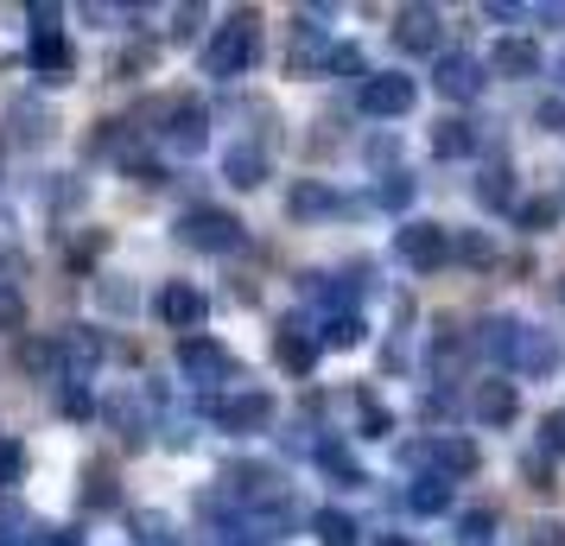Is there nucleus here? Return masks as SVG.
<instances>
[{
    "mask_svg": "<svg viewBox=\"0 0 565 546\" xmlns=\"http://www.w3.org/2000/svg\"><path fill=\"white\" fill-rule=\"evenodd\" d=\"M260 64V20L255 13H230L223 26H210L204 52H198V71L210 83H230V77H248Z\"/></svg>",
    "mask_w": 565,
    "mask_h": 546,
    "instance_id": "obj_1",
    "label": "nucleus"
},
{
    "mask_svg": "<svg viewBox=\"0 0 565 546\" xmlns=\"http://www.w3.org/2000/svg\"><path fill=\"white\" fill-rule=\"evenodd\" d=\"M401 464L419 470V477H438V483H463L483 470V445L463 439V432H426V439L401 445Z\"/></svg>",
    "mask_w": 565,
    "mask_h": 546,
    "instance_id": "obj_2",
    "label": "nucleus"
},
{
    "mask_svg": "<svg viewBox=\"0 0 565 546\" xmlns=\"http://www.w3.org/2000/svg\"><path fill=\"white\" fill-rule=\"evenodd\" d=\"M172 229H179V242L198 248V255H235V248H248V223L223 204H191Z\"/></svg>",
    "mask_w": 565,
    "mask_h": 546,
    "instance_id": "obj_3",
    "label": "nucleus"
},
{
    "mask_svg": "<svg viewBox=\"0 0 565 546\" xmlns=\"http://www.w3.org/2000/svg\"><path fill=\"white\" fill-rule=\"evenodd\" d=\"M210 419L223 426V432H235V439H255V432H267L274 419H280V400L267 388H230L210 400Z\"/></svg>",
    "mask_w": 565,
    "mask_h": 546,
    "instance_id": "obj_4",
    "label": "nucleus"
},
{
    "mask_svg": "<svg viewBox=\"0 0 565 546\" xmlns=\"http://www.w3.org/2000/svg\"><path fill=\"white\" fill-rule=\"evenodd\" d=\"M306 292L318 299V306H331V312H356L362 299L375 292V260H343V267H331V274H306Z\"/></svg>",
    "mask_w": 565,
    "mask_h": 546,
    "instance_id": "obj_5",
    "label": "nucleus"
},
{
    "mask_svg": "<svg viewBox=\"0 0 565 546\" xmlns=\"http://www.w3.org/2000/svg\"><path fill=\"white\" fill-rule=\"evenodd\" d=\"M103 419L121 432L128 451H140V445H153V432H159V394L153 388H115L108 407H103Z\"/></svg>",
    "mask_w": 565,
    "mask_h": 546,
    "instance_id": "obj_6",
    "label": "nucleus"
},
{
    "mask_svg": "<svg viewBox=\"0 0 565 546\" xmlns=\"http://www.w3.org/2000/svg\"><path fill=\"white\" fill-rule=\"evenodd\" d=\"M179 368L198 382V388H223V394H230V382H248V368L235 363V350L216 343V338H184L179 343Z\"/></svg>",
    "mask_w": 565,
    "mask_h": 546,
    "instance_id": "obj_7",
    "label": "nucleus"
},
{
    "mask_svg": "<svg viewBox=\"0 0 565 546\" xmlns=\"http://www.w3.org/2000/svg\"><path fill=\"white\" fill-rule=\"evenodd\" d=\"M394 260L413 267V274H433L451 260V229L445 223H426V216H407L401 229H394Z\"/></svg>",
    "mask_w": 565,
    "mask_h": 546,
    "instance_id": "obj_8",
    "label": "nucleus"
},
{
    "mask_svg": "<svg viewBox=\"0 0 565 546\" xmlns=\"http://www.w3.org/2000/svg\"><path fill=\"white\" fill-rule=\"evenodd\" d=\"M413 103H419V83L407 71H369L356 89V108L369 121H401V115H413Z\"/></svg>",
    "mask_w": 565,
    "mask_h": 546,
    "instance_id": "obj_9",
    "label": "nucleus"
},
{
    "mask_svg": "<svg viewBox=\"0 0 565 546\" xmlns=\"http://www.w3.org/2000/svg\"><path fill=\"white\" fill-rule=\"evenodd\" d=\"M52 350H57V375H64V382H89L108 356V338L96 324H64L52 338Z\"/></svg>",
    "mask_w": 565,
    "mask_h": 546,
    "instance_id": "obj_10",
    "label": "nucleus"
},
{
    "mask_svg": "<svg viewBox=\"0 0 565 546\" xmlns=\"http://www.w3.org/2000/svg\"><path fill=\"white\" fill-rule=\"evenodd\" d=\"M159 140L172 147V153H204L210 147V108L198 96H179V103L159 108Z\"/></svg>",
    "mask_w": 565,
    "mask_h": 546,
    "instance_id": "obj_11",
    "label": "nucleus"
},
{
    "mask_svg": "<svg viewBox=\"0 0 565 546\" xmlns=\"http://www.w3.org/2000/svg\"><path fill=\"white\" fill-rule=\"evenodd\" d=\"M26 64H32V77L45 83V89H64V83L77 77V52H71V39H64L57 26H32Z\"/></svg>",
    "mask_w": 565,
    "mask_h": 546,
    "instance_id": "obj_12",
    "label": "nucleus"
},
{
    "mask_svg": "<svg viewBox=\"0 0 565 546\" xmlns=\"http://www.w3.org/2000/svg\"><path fill=\"white\" fill-rule=\"evenodd\" d=\"M509 368L527 375V382H546L559 368V331H540V324H521L514 331V350H509Z\"/></svg>",
    "mask_w": 565,
    "mask_h": 546,
    "instance_id": "obj_13",
    "label": "nucleus"
},
{
    "mask_svg": "<svg viewBox=\"0 0 565 546\" xmlns=\"http://www.w3.org/2000/svg\"><path fill=\"white\" fill-rule=\"evenodd\" d=\"M433 89L445 96V103H477V96H483V64H477L470 52H438Z\"/></svg>",
    "mask_w": 565,
    "mask_h": 546,
    "instance_id": "obj_14",
    "label": "nucleus"
},
{
    "mask_svg": "<svg viewBox=\"0 0 565 546\" xmlns=\"http://www.w3.org/2000/svg\"><path fill=\"white\" fill-rule=\"evenodd\" d=\"M267 172H274V153H267L260 140H235V147H223V184H230V191H260Z\"/></svg>",
    "mask_w": 565,
    "mask_h": 546,
    "instance_id": "obj_15",
    "label": "nucleus"
},
{
    "mask_svg": "<svg viewBox=\"0 0 565 546\" xmlns=\"http://www.w3.org/2000/svg\"><path fill=\"white\" fill-rule=\"evenodd\" d=\"M438 39H445V20H438V7H401L394 13V45L413 57L438 52Z\"/></svg>",
    "mask_w": 565,
    "mask_h": 546,
    "instance_id": "obj_16",
    "label": "nucleus"
},
{
    "mask_svg": "<svg viewBox=\"0 0 565 546\" xmlns=\"http://www.w3.org/2000/svg\"><path fill=\"white\" fill-rule=\"evenodd\" d=\"M318 356H324V350H318V338H311L299 318H286L280 331H274V363H280L286 375H299V382H306L311 368H318Z\"/></svg>",
    "mask_w": 565,
    "mask_h": 546,
    "instance_id": "obj_17",
    "label": "nucleus"
},
{
    "mask_svg": "<svg viewBox=\"0 0 565 546\" xmlns=\"http://www.w3.org/2000/svg\"><path fill=\"white\" fill-rule=\"evenodd\" d=\"M470 414H477V426H514V414H521V388H514V382H477Z\"/></svg>",
    "mask_w": 565,
    "mask_h": 546,
    "instance_id": "obj_18",
    "label": "nucleus"
},
{
    "mask_svg": "<svg viewBox=\"0 0 565 546\" xmlns=\"http://www.w3.org/2000/svg\"><path fill=\"white\" fill-rule=\"evenodd\" d=\"M343 197H337L324 179H306V184H292V197H286V216L292 223H318V216H343Z\"/></svg>",
    "mask_w": 565,
    "mask_h": 546,
    "instance_id": "obj_19",
    "label": "nucleus"
},
{
    "mask_svg": "<svg viewBox=\"0 0 565 546\" xmlns=\"http://www.w3.org/2000/svg\"><path fill=\"white\" fill-rule=\"evenodd\" d=\"M7 121H13V140H20V147H45V140H52V108L39 103V96H13V103H7Z\"/></svg>",
    "mask_w": 565,
    "mask_h": 546,
    "instance_id": "obj_20",
    "label": "nucleus"
},
{
    "mask_svg": "<svg viewBox=\"0 0 565 546\" xmlns=\"http://www.w3.org/2000/svg\"><path fill=\"white\" fill-rule=\"evenodd\" d=\"M489 71L495 77H509V83H521V77H540V45L534 39H495V52H489Z\"/></svg>",
    "mask_w": 565,
    "mask_h": 546,
    "instance_id": "obj_21",
    "label": "nucleus"
},
{
    "mask_svg": "<svg viewBox=\"0 0 565 546\" xmlns=\"http://www.w3.org/2000/svg\"><path fill=\"white\" fill-rule=\"evenodd\" d=\"M204 312H210V299L198 287H184V280H166V287H159V318H166L172 331H191Z\"/></svg>",
    "mask_w": 565,
    "mask_h": 546,
    "instance_id": "obj_22",
    "label": "nucleus"
},
{
    "mask_svg": "<svg viewBox=\"0 0 565 546\" xmlns=\"http://www.w3.org/2000/svg\"><path fill=\"white\" fill-rule=\"evenodd\" d=\"M83 508H89V515H103V508H115V502H121V477H115V464H108V458H89V464H83Z\"/></svg>",
    "mask_w": 565,
    "mask_h": 546,
    "instance_id": "obj_23",
    "label": "nucleus"
},
{
    "mask_svg": "<svg viewBox=\"0 0 565 546\" xmlns=\"http://www.w3.org/2000/svg\"><path fill=\"white\" fill-rule=\"evenodd\" d=\"M39 527L45 521L32 515L20 495H0V546H39Z\"/></svg>",
    "mask_w": 565,
    "mask_h": 546,
    "instance_id": "obj_24",
    "label": "nucleus"
},
{
    "mask_svg": "<svg viewBox=\"0 0 565 546\" xmlns=\"http://www.w3.org/2000/svg\"><path fill=\"white\" fill-rule=\"evenodd\" d=\"M477 140H483V133H477V121L445 115V121L433 128V159H470V153H477Z\"/></svg>",
    "mask_w": 565,
    "mask_h": 546,
    "instance_id": "obj_25",
    "label": "nucleus"
},
{
    "mask_svg": "<svg viewBox=\"0 0 565 546\" xmlns=\"http://www.w3.org/2000/svg\"><path fill=\"white\" fill-rule=\"evenodd\" d=\"M311 464L324 470L337 490H362V483H369V477H362V464L350 458V451H343V439H324L318 451H311Z\"/></svg>",
    "mask_w": 565,
    "mask_h": 546,
    "instance_id": "obj_26",
    "label": "nucleus"
},
{
    "mask_svg": "<svg viewBox=\"0 0 565 546\" xmlns=\"http://www.w3.org/2000/svg\"><path fill=\"white\" fill-rule=\"evenodd\" d=\"M311 540L318 546H362V527L343 508H311Z\"/></svg>",
    "mask_w": 565,
    "mask_h": 546,
    "instance_id": "obj_27",
    "label": "nucleus"
},
{
    "mask_svg": "<svg viewBox=\"0 0 565 546\" xmlns=\"http://www.w3.org/2000/svg\"><path fill=\"white\" fill-rule=\"evenodd\" d=\"M128 527H134V546H184V540H179V527L159 515V508H134Z\"/></svg>",
    "mask_w": 565,
    "mask_h": 546,
    "instance_id": "obj_28",
    "label": "nucleus"
},
{
    "mask_svg": "<svg viewBox=\"0 0 565 546\" xmlns=\"http://www.w3.org/2000/svg\"><path fill=\"white\" fill-rule=\"evenodd\" d=\"M401 502H407L413 515H445V508H451V483H438V477H413Z\"/></svg>",
    "mask_w": 565,
    "mask_h": 546,
    "instance_id": "obj_29",
    "label": "nucleus"
},
{
    "mask_svg": "<svg viewBox=\"0 0 565 546\" xmlns=\"http://www.w3.org/2000/svg\"><path fill=\"white\" fill-rule=\"evenodd\" d=\"M495 534H502V515H495V508L458 515V546H495Z\"/></svg>",
    "mask_w": 565,
    "mask_h": 546,
    "instance_id": "obj_30",
    "label": "nucleus"
},
{
    "mask_svg": "<svg viewBox=\"0 0 565 546\" xmlns=\"http://www.w3.org/2000/svg\"><path fill=\"white\" fill-rule=\"evenodd\" d=\"M362 331H369V324H362L356 312H331V318H324V338H318V350H356Z\"/></svg>",
    "mask_w": 565,
    "mask_h": 546,
    "instance_id": "obj_31",
    "label": "nucleus"
},
{
    "mask_svg": "<svg viewBox=\"0 0 565 546\" xmlns=\"http://www.w3.org/2000/svg\"><path fill=\"white\" fill-rule=\"evenodd\" d=\"M509 216H514V229L540 235V229H553V223H559V197H527V204H514Z\"/></svg>",
    "mask_w": 565,
    "mask_h": 546,
    "instance_id": "obj_32",
    "label": "nucleus"
},
{
    "mask_svg": "<svg viewBox=\"0 0 565 546\" xmlns=\"http://www.w3.org/2000/svg\"><path fill=\"white\" fill-rule=\"evenodd\" d=\"M26 464H32L26 445H20V439H0V495H13L20 483H26Z\"/></svg>",
    "mask_w": 565,
    "mask_h": 546,
    "instance_id": "obj_33",
    "label": "nucleus"
},
{
    "mask_svg": "<svg viewBox=\"0 0 565 546\" xmlns=\"http://www.w3.org/2000/svg\"><path fill=\"white\" fill-rule=\"evenodd\" d=\"M318 77H369V64H362V45H343L337 39L331 52H324V71Z\"/></svg>",
    "mask_w": 565,
    "mask_h": 546,
    "instance_id": "obj_34",
    "label": "nucleus"
},
{
    "mask_svg": "<svg viewBox=\"0 0 565 546\" xmlns=\"http://www.w3.org/2000/svg\"><path fill=\"white\" fill-rule=\"evenodd\" d=\"M477 197L489 210H514V191H509V165H483V179H477Z\"/></svg>",
    "mask_w": 565,
    "mask_h": 546,
    "instance_id": "obj_35",
    "label": "nucleus"
},
{
    "mask_svg": "<svg viewBox=\"0 0 565 546\" xmlns=\"http://www.w3.org/2000/svg\"><path fill=\"white\" fill-rule=\"evenodd\" d=\"M20 331H26V292L0 287V338H20Z\"/></svg>",
    "mask_w": 565,
    "mask_h": 546,
    "instance_id": "obj_36",
    "label": "nucleus"
},
{
    "mask_svg": "<svg viewBox=\"0 0 565 546\" xmlns=\"http://www.w3.org/2000/svg\"><path fill=\"white\" fill-rule=\"evenodd\" d=\"M356 419H362V439H387V426H394V414L375 394H356Z\"/></svg>",
    "mask_w": 565,
    "mask_h": 546,
    "instance_id": "obj_37",
    "label": "nucleus"
},
{
    "mask_svg": "<svg viewBox=\"0 0 565 546\" xmlns=\"http://www.w3.org/2000/svg\"><path fill=\"white\" fill-rule=\"evenodd\" d=\"M489 235H477V229H463V235H451V260H470V267H489Z\"/></svg>",
    "mask_w": 565,
    "mask_h": 546,
    "instance_id": "obj_38",
    "label": "nucleus"
},
{
    "mask_svg": "<svg viewBox=\"0 0 565 546\" xmlns=\"http://www.w3.org/2000/svg\"><path fill=\"white\" fill-rule=\"evenodd\" d=\"M375 204H382V210H407L413 204V179H407V172H387V179L375 184Z\"/></svg>",
    "mask_w": 565,
    "mask_h": 546,
    "instance_id": "obj_39",
    "label": "nucleus"
},
{
    "mask_svg": "<svg viewBox=\"0 0 565 546\" xmlns=\"http://www.w3.org/2000/svg\"><path fill=\"white\" fill-rule=\"evenodd\" d=\"M153 45H128V52H121V57H115V77H121V83H134V77H147V71H153Z\"/></svg>",
    "mask_w": 565,
    "mask_h": 546,
    "instance_id": "obj_40",
    "label": "nucleus"
},
{
    "mask_svg": "<svg viewBox=\"0 0 565 546\" xmlns=\"http://www.w3.org/2000/svg\"><path fill=\"white\" fill-rule=\"evenodd\" d=\"M540 458H565V414L540 419Z\"/></svg>",
    "mask_w": 565,
    "mask_h": 546,
    "instance_id": "obj_41",
    "label": "nucleus"
},
{
    "mask_svg": "<svg viewBox=\"0 0 565 546\" xmlns=\"http://www.w3.org/2000/svg\"><path fill=\"white\" fill-rule=\"evenodd\" d=\"M57 407H64V419H89V414H96V407H89V388H83V382H64Z\"/></svg>",
    "mask_w": 565,
    "mask_h": 546,
    "instance_id": "obj_42",
    "label": "nucleus"
},
{
    "mask_svg": "<svg viewBox=\"0 0 565 546\" xmlns=\"http://www.w3.org/2000/svg\"><path fill=\"white\" fill-rule=\"evenodd\" d=\"M103 248H108V229H89V235L77 242V248H71V267H89V260L103 255Z\"/></svg>",
    "mask_w": 565,
    "mask_h": 546,
    "instance_id": "obj_43",
    "label": "nucleus"
},
{
    "mask_svg": "<svg viewBox=\"0 0 565 546\" xmlns=\"http://www.w3.org/2000/svg\"><path fill=\"white\" fill-rule=\"evenodd\" d=\"M198 20H204V7H172V39H191Z\"/></svg>",
    "mask_w": 565,
    "mask_h": 546,
    "instance_id": "obj_44",
    "label": "nucleus"
},
{
    "mask_svg": "<svg viewBox=\"0 0 565 546\" xmlns=\"http://www.w3.org/2000/svg\"><path fill=\"white\" fill-rule=\"evenodd\" d=\"M527 483H534L540 495H553V490H559V483H553V464H546V458H527Z\"/></svg>",
    "mask_w": 565,
    "mask_h": 546,
    "instance_id": "obj_45",
    "label": "nucleus"
},
{
    "mask_svg": "<svg viewBox=\"0 0 565 546\" xmlns=\"http://www.w3.org/2000/svg\"><path fill=\"white\" fill-rule=\"evenodd\" d=\"M527 546H565V527L559 521H540V527H527Z\"/></svg>",
    "mask_w": 565,
    "mask_h": 546,
    "instance_id": "obj_46",
    "label": "nucleus"
},
{
    "mask_svg": "<svg viewBox=\"0 0 565 546\" xmlns=\"http://www.w3.org/2000/svg\"><path fill=\"white\" fill-rule=\"evenodd\" d=\"M39 546H83V534L77 527H52V521H45V527H39Z\"/></svg>",
    "mask_w": 565,
    "mask_h": 546,
    "instance_id": "obj_47",
    "label": "nucleus"
},
{
    "mask_svg": "<svg viewBox=\"0 0 565 546\" xmlns=\"http://www.w3.org/2000/svg\"><path fill=\"white\" fill-rule=\"evenodd\" d=\"M96 299H103L108 312H128V306H134V292H128V287H108V280L96 287Z\"/></svg>",
    "mask_w": 565,
    "mask_h": 546,
    "instance_id": "obj_48",
    "label": "nucleus"
},
{
    "mask_svg": "<svg viewBox=\"0 0 565 546\" xmlns=\"http://www.w3.org/2000/svg\"><path fill=\"white\" fill-rule=\"evenodd\" d=\"M540 128H546V133H565V103H540Z\"/></svg>",
    "mask_w": 565,
    "mask_h": 546,
    "instance_id": "obj_49",
    "label": "nucleus"
},
{
    "mask_svg": "<svg viewBox=\"0 0 565 546\" xmlns=\"http://www.w3.org/2000/svg\"><path fill=\"white\" fill-rule=\"evenodd\" d=\"M362 153L375 159V165H387V159H394V140H369V147H362Z\"/></svg>",
    "mask_w": 565,
    "mask_h": 546,
    "instance_id": "obj_50",
    "label": "nucleus"
},
{
    "mask_svg": "<svg viewBox=\"0 0 565 546\" xmlns=\"http://www.w3.org/2000/svg\"><path fill=\"white\" fill-rule=\"evenodd\" d=\"M375 546H413L407 534H375Z\"/></svg>",
    "mask_w": 565,
    "mask_h": 546,
    "instance_id": "obj_51",
    "label": "nucleus"
},
{
    "mask_svg": "<svg viewBox=\"0 0 565 546\" xmlns=\"http://www.w3.org/2000/svg\"><path fill=\"white\" fill-rule=\"evenodd\" d=\"M559 83H565V57H559Z\"/></svg>",
    "mask_w": 565,
    "mask_h": 546,
    "instance_id": "obj_52",
    "label": "nucleus"
},
{
    "mask_svg": "<svg viewBox=\"0 0 565 546\" xmlns=\"http://www.w3.org/2000/svg\"><path fill=\"white\" fill-rule=\"evenodd\" d=\"M559 306H565V280H559Z\"/></svg>",
    "mask_w": 565,
    "mask_h": 546,
    "instance_id": "obj_53",
    "label": "nucleus"
},
{
    "mask_svg": "<svg viewBox=\"0 0 565 546\" xmlns=\"http://www.w3.org/2000/svg\"><path fill=\"white\" fill-rule=\"evenodd\" d=\"M559 210H565V184H559Z\"/></svg>",
    "mask_w": 565,
    "mask_h": 546,
    "instance_id": "obj_54",
    "label": "nucleus"
}]
</instances>
